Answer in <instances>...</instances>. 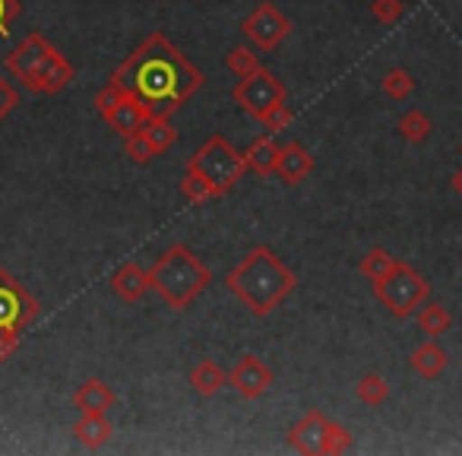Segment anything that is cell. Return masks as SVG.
Listing matches in <instances>:
<instances>
[{
	"label": "cell",
	"mask_w": 462,
	"mask_h": 456,
	"mask_svg": "<svg viewBox=\"0 0 462 456\" xmlns=\"http://www.w3.org/2000/svg\"><path fill=\"white\" fill-rule=\"evenodd\" d=\"M115 79L124 92L136 96L149 111L171 117L187 98H193L203 86V70L187 60L162 33H152L121 67L115 70Z\"/></svg>",
	"instance_id": "6da1fadb"
},
{
	"label": "cell",
	"mask_w": 462,
	"mask_h": 456,
	"mask_svg": "<svg viewBox=\"0 0 462 456\" xmlns=\"http://www.w3.org/2000/svg\"><path fill=\"white\" fill-rule=\"evenodd\" d=\"M298 276L276 257V251L257 245L225 276V289L238 298L254 317H270L295 292Z\"/></svg>",
	"instance_id": "7a4b0ae2"
},
{
	"label": "cell",
	"mask_w": 462,
	"mask_h": 456,
	"mask_svg": "<svg viewBox=\"0 0 462 456\" xmlns=\"http://www.w3.org/2000/svg\"><path fill=\"white\" fill-rule=\"evenodd\" d=\"M212 283V273L187 245H171L155 257L149 266V289L162 298L171 311H187L206 285Z\"/></svg>",
	"instance_id": "3957f363"
},
{
	"label": "cell",
	"mask_w": 462,
	"mask_h": 456,
	"mask_svg": "<svg viewBox=\"0 0 462 456\" xmlns=\"http://www.w3.org/2000/svg\"><path fill=\"white\" fill-rule=\"evenodd\" d=\"M374 298L390 311L396 321H409L430 298V283L411 264L396 260L393 270L380 283H374Z\"/></svg>",
	"instance_id": "277c9868"
},
{
	"label": "cell",
	"mask_w": 462,
	"mask_h": 456,
	"mask_svg": "<svg viewBox=\"0 0 462 456\" xmlns=\"http://www.w3.org/2000/svg\"><path fill=\"white\" fill-rule=\"evenodd\" d=\"M187 168H193V172L203 174V178L212 184V191H216V197L228 193L247 172L245 153H238V149L231 146L222 134H212L209 140H206L203 146L190 155Z\"/></svg>",
	"instance_id": "5b68a950"
},
{
	"label": "cell",
	"mask_w": 462,
	"mask_h": 456,
	"mask_svg": "<svg viewBox=\"0 0 462 456\" xmlns=\"http://www.w3.org/2000/svg\"><path fill=\"white\" fill-rule=\"evenodd\" d=\"M231 98H235V102H238L251 117L263 121V117L270 115L279 102L289 98V92H285L282 79H279L276 73H270V70L260 67V70H254L251 77L238 79V86L231 89Z\"/></svg>",
	"instance_id": "8992f818"
},
{
	"label": "cell",
	"mask_w": 462,
	"mask_h": 456,
	"mask_svg": "<svg viewBox=\"0 0 462 456\" xmlns=\"http://www.w3.org/2000/svg\"><path fill=\"white\" fill-rule=\"evenodd\" d=\"M241 33H245L247 42H251L254 48H260V51H276V48L289 39L291 20L282 16V10H279L276 4L263 0V4H257V7L245 16Z\"/></svg>",
	"instance_id": "52a82bcc"
},
{
	"label": "cell",
	"mask_w": 462,
	"mask_h": 456,
	"mask_svg": "<svg viewBox=\"0 0 462 456\" xmlns=\"http://www.w3.org/2000/svg\"><path fill=\"white\" fill-rule=\"evenodd\" d=\"M35 314H39V302L23 289V283L0 270V327L23 330L35 321Z\"/></svg>",
	"instance_id": "ba28073f"
},
{
	"label": "cell",
	"mask_w": 462,
	"mask_h": 456,
	"mask_svg": "<svg viewBox=\"0 0 462 456\" xmlns=\"http://www.w3.org/2000/svg\"><path fill=\"white\" fill-rule=\"evenodd\" d=\"M273 384H276V374H273V368L263 365L257 355H245V358H238V365L228 371V386L245 399H260Z\"/></svg>",
	"instance_id": "9c48e42d"
},
{
	"label": "cell",
	"mask_w": 462,
	"mask_h": 456,
	"mask_svg": "<svg viewBox=\"0 0 462 456\" xmlns=\"http://www.w3.org/2000/svg\"><path fill=\"white\" fill-rule=\"evenodd\" d=\"M73 77H77L73 64L58 51V48H54V51L45 58V64L35 67V70L23 79V86H26V89H32V92H39V96H54V92L67 89V86L73 83Z\"/></svg>",
	"instance_id": "30bf717a"
},
{
	"label": "cell",
	"mask_w": 462,
	"mask_h": 456,
	"mask_svg": "<svg viewBox=\"0 0 462 456\" xmlns=\"http://www.w3.org/2000/svg\"><path fill=\"white\" fill-rule=\"evenodd\" d=\"M51 51H54V45H48L45 35L32 33V35H26V39H23L20 45L14 48V54H7V70L23 83V79H26L29 73L35 70V67L45 64V58Z\"/></svg>",
	"instance_id": "8fae6325"
},
{
	"label": "cell",
	"mask_w": 462,
	"mask_h": 456,
	"mask_svg": "<svg viewBox=\"0 0 462 456\" xmlns=\"http://www.w3.org/2000/svg\"><path fill=\"white\" fill-rule=\"evenodd\" d=\"M149 117H152V111H149L146 105H143L136 96L124 92L121 102H117L115 108H111L108 115H105V124H108V127L115 130V134L130 136V134H136V130L146 127Z\"/></svg>",
	"instance_id": "7c38bea8"
},
{
	"label": "cell",
	"mask_w": 462,
	"mask_h": 456,
	"mask_svg": "<svg viewBox=\"0 0 462 456\" xmlns=\"http://www.w3.org/2000/svg\"><path fill=\"white\" fill-rule=\"evenodd\" d=\"M323 428H327V415H323V412H317V409H308L289 428V443L298 450V453L317 456V453H320Z\"/></svg>",
	"instance_id": "4fadbf2b"
},
{
	"label": "cell",
	"mask_w": 462,
	"mask_h": 456,
	"mask_svg": "<svg viewBox=\"0 0 462 456\" xmlns=\"http://www.w3.org/2000/svg\"><path fill=\"white\" fill-rule=\"evenodd\" d=\"M310 172H314V155L308 153V146H301V143H289V146H282L279 162H276V174H279L282 184H289V187L301 184Z\"/></svg>",
	"instance_id": "5bb4252c"
},
{
	"label": "cell",
	"mask_w": 462,
	"mask_h": 456,
	"mask_svg": "<svg viewBox=\"0 0 462 456\" xmlns=\"http://www.w3.org/2000/svg\"><path fill=\"white\" fill-rule=\"evenodd\" d=\"M111 292L127 304L140 302L149 292V270H143L136 260H127V264L117 266L115 276H111Z\"/></svg>",
	"instance_id": "9a60e30c"
},
{
	"label": "cell",
	"mask_w": 462,
	"mask_h": 456,
	"mask_svg": "<svg viewBox=\"0 0 462 456\" xmlns=\"http://www.w3.org/2000/svg\"><path fill=\"white\" fill-rule=\"evenodd\" d=\"M111 434H115V424L108 422L105 412H83L79 422L73 424V437H77L86 450H102L105 443L111 441Z\"/></svg>",
	"instance_id": "2e32d148"
},
{
	"label": "cell",
	"mask_w": 462,
	"mask_h": 456,
	"mask_svg": "<svg viewBox=\"0 0 462 456\" xmlns=\"http://www.w3.org/2000/svg\"><path fill=\"white\" fill-rule=\"evenodd\" d=\"M115 403H117L115 390L98 377L83 380V384L77 386V393H73V405H77L79 412H105V415H108V412L115 409Z\"/></svg>",
	"instance_id": "e0dca14e"
},
{
	"label": "cell",
	"mask_w": 462,
	"mask_h": 456,
	"mask_svg": "<svg viewBox=\"0 0 462 456\" xmlns=\"http://www.w3.org/2000/svg\"><path fill=\"white\" fill-rule=\"evenodd\" d=\"M447 361H449V355H447V349L443 346H437L434 340H428V342H421L418 349H411V355H409V365H411V371L415 374H421L424 380H437L443 371H447Z\"/></svg>",
	"instance_id": "ac0fdd59"
},
{
	"label": "cell",
	"mask_w": 462,
	"mask_h": 456,
	"mask_svg": "<svg viewBox=\"0 0 462 456\" xmlns=\"http://www.w3.org/2000/svg\"><path fill=\"white\" fill-rule=\"evenodd\" d=\"M279 153H282V146H279V143L273 140V136H257V140H254L251 146L245 149V165H247V172L260 174V178H266V174H276Z\"/></svg>",
	"instance_id": "d6986e66"
},
{
	"label": "cell",
	"mask_w": 462,
	"mask_h": 456,
	"mask_svg": "<svg viewBox=\"0 0 462 456\" xmlns=\"http://www.w3.org/2000/svg\"><path fill=\"white\" fill-rule=\"evenodd\" d=\"M228 384V374L222 371V365L212 358H199L197 365L190 368V386L199 393V396H218L222 386Z\"/></svg>",
	"instance_id": "ffe728a7"
},
{
	"label": "cell",
	"mask_w": 462,
	"mask_h": 456,
	"mask_svg": "<svg viewBox=\"0 0 462 456\" xmlns=\"http://www.w3.org/2000/svg\"><path fill=\"white\" fill-rule=\"evenodd\" d=\"M143 136H146V143L152 146L155 155L168 153V149L174 146V140H178V130L171 127V121H168V115H155L146 121V127L140 130Z\"/></svg>",
	"instance_id": "44dd1931"
},
{
	"label": "cell",
	"mask_w": 462,
	"mask_h": 456,
	"mask_svg": "<svg viewBox=\"0 0 462 456\" xmlns=\"http://www.w3.org/2000/svg\"><path fill=\"white\" fill-rule=\"evenodd\" d=\"M418 327H421V333L428 336V340H437V336L449 333V327H453V317H449V311L443 308V304H428V302H424L421 308H418Z\"/></svg>",
	"instance_id": "7402d4cb"
},
{
	"label": "cell",
	"mask_w": 462,
	"mask_h": 456,
	"mask_svg": "<svg viewBox=\"0 0 462 456\" xmlns=\"http://www.w3.org/2000/svg\"><path fill=\"white\" fill-rule=\"evenodd\" d=\"M393 264H396V257H393L386 247H371V251H365V257H361V264H358V270H361V276L367 279V283H380V279L386 276V273L393 270Z\"/></svg>",
	"instance_id": "603a6c76"
},
{
	"label": "cell",
	"mask_w": 462,
	"mask_h": 456,
	"mask_svg": "<svg viewBox=\"0 0 462 456\" xmlns=\"http://www.w3.org/2000/svg\"><path fill=\"white\" fill-rule=\"evenodd\" d=\"M355 396L365 405H371V409H377V405H383L386 396H390V384H386V377H380V374H365V377L358 380V386H355Z\"/></svg>",
	"instance_id": "cb8c5ba5"
},
{
	"label": "cell",
	"mask_w": 462,
	"mask_h": 456,
	"mask_svg": "<svg viewBox=\"0 0 462 456\" xmlns=\"http://www.w3.org/2000/svg\"><path fill=\"white\" fill-rule=\"evenodd\" d=\"M352 450V431L339 422H329L327 418V428H323V441H320V453L323 456H339Z\"/></svg>",
	"instance_id": "d4e9b609"
},
{
	"label": "cell",
	"mask_w": 462,
	"mask_h": 456,
	"mask_svg": "<svg viewBox=\"0 0 462 456\" xmlns=\"http://www.w3.org/2000/svg\"><path fill=\"white\" fill-rule=\"evenodd\" d=\"M430 130H434L430 117L418 108L405 111L402 121H399V134H402V140H409V143H424L430 136Z\"/></svg>",
	"instance_id": "484cf974"
},
{
	"label": "cell",
	"mask_w": 462,
	"mask_h": 456,
	"mask_svg": "<svg viewBox=\"0 0 462 456\" xmlns=\"http://www.w3.org/2000/svg\"><path fill=\"white\" fill-rule=\"evenodd\" d=\"M225 67H228V70L235 73L238 79H245V77H251L254 70H260L263 64H260V58L251 51V48L238 45V48H231V51L225 54Z\"/></svg>",
	"instance_id": "4316f807"
},
{
	"label": "cell",
	"mask_w": 462,
	"mask_h": 456,
	"mask_svg": "<svg viewBox=\"0 0 462 456\" xmlns=\"http://www.w3.org/2000/svg\"><path fill=\"white\" fill-rule=\"evenodd\" d=\"M415 89V77H411L405 67H393L390 73L383 77V92L393 98V102H405Z\"/></svg>",
	"instance_id": "83f0119b"
},
{
	"label": "cell",
	"mask_w": 462,
	"mask_h": 456,
	"mask_svg": "<svg viewBox=\"0 0 462 456\" xmlns=\"http://www.w3.org/2000/svg\"><path fill=\"white\" fill-rule=\"evenodd\" d=\"M180 193H184L190 203H206V200L216 197V191H212L209 181H206L199 172H193V168H187L184 178H180Z\"/></svg>",
	"instance_id": "f1b7e54d"
},
{
	"label": "cell",
	"mask_w": 462,
	"mask_h": 456,
	"mask_svg": "<svg viewBox=\"0 0 462 456\" xmlns=\"http://www.w3.org/2000/svg\"><path fill=\"white\" fill-rule=\"evenodd\" d=\"M371 16L380 23V26H396V23L405 16V4L402 0H374Z\"/></svg>",
	"instance_id": "f546056e"
},
{
	"label": "cell",
	"mask_w": 462,
	"mask_h": 456,
	"mask_svg": "<svg viewBox=\"0 0 462 456\" xmlns=\"http://www.w3.org/2000/svg\"><path fill=\"white\" fill-rule=\"evenodd\" d=\"M124 153H127V159L136 162V165H149V162L155 159L152 146H149L146 136H143L140 130H136V134H130V136H124Z\"/></svg>",
	"instance_id": "4dcf8cb0"
},
{
	"label": "cell",
	"mask_w": 462,
	"mask_h": 456,
	"mask_svg": "<svg viewBox=\"0 0 462 456\" xmlns=\"http://www.w3.org/2000/svg\"><path fill=\"white\" fill-rule=\"evenodd\" d=\"M291 121H295V115H291V108L285 102H279L276 108L270 111V115L263 117V127L270 130V134H282V130H289L291 127Z\"/></svg>",
	"instance_id": "1f68e13d"
},
{
	"label": "cell",
	"mask_w": 462,
	"mask_h": 456,
	"mask_svg": "<svg viewBox=\"0 0 462 456\" xmlns=\"http://www.w3.org/2000/svg\"><path fill=\"white\" fill-rule=\"evenodd\" d=\"M16 105H20V92L14 89V83H10V79L0 77V121H7L10 111H14Z\"/></svg>",
	"instance_id": "d6a6232c"
},
{
	"label": "cell",
	"mask_w": 462,
	"mask_h": 456,
	"mask_svg": "<svg viewBox=\"0 0 462 456\" xmlns=\"http://www.w3.org/2000/svg\"><path fill=\"white\" fill-rule=\"evenodd\" d=\"M20 349V330L0 327V361H10L14 352Z\"/></svg>",
	"instance_id": "836d02e7"
},
{
	"label": "cell",
	"mask_w": 462,
	"mask_h": 456,
	"mask_svg": "<svg viewBox=\"0 0 462 456\" xmlns=\"http://www.w3.org/2000/svg\"><path fill=\"white\" fill-rule=\"evenodd\" d=\"M20 0H0V39L10 35V23L20 16Z\"/></svg>",
	"instance_id": "e575fe53"
},
{
	"label": "cell",
	"mask_w": 462,
	"mask_h": 456,
	"mask_svg": "<svg viewBox=\"0 0 462 456\" xmlns=\"http://www.w3.org/2000/svg\"><path fill=\"white\" fill-rule=\"evenodd\" d=\"M453 187L462 193V172H456V174H453Z\"/></svg>",
	"instance_id": "d590c367"
}]
</instances>
